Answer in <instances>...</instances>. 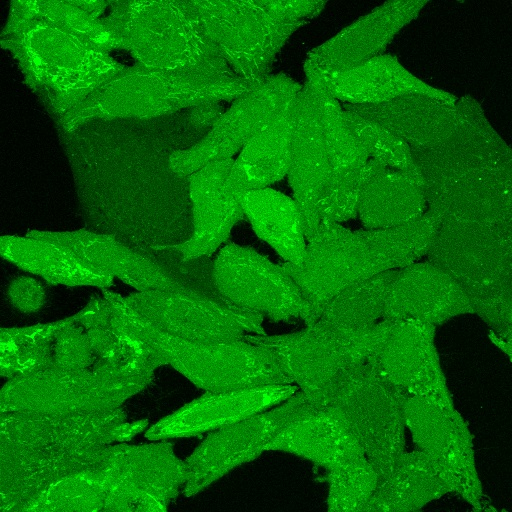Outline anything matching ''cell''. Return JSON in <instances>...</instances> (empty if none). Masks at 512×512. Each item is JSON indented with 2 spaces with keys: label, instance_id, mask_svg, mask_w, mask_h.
Masks as SVG:
<instances>
[{
  "label": "cell",
  "instance_id": "1",
  "mask_svg": "<svg viewBox=\"0 0 512 512\" xmlns=\"http://www.w3.org/2000/svg\"><path fill=\"white\" fill-rule=\"evenodd\" d=\"M464 123L446 142L411 148L426 206L445 218L512 226V152L480 103L457 99Z\"/></svg>",
  "mask_w": 512,
  "mask_h": 512
},
{
  "label": "cell",
  "instance_id": "2",
  "mask_svg": "<svg viewBox=\"0 0 512 512\" xmlns=\"http://www.w3.org/2000/svg\"><path fill=\"white\" fill-rule=\"evenodd\" d=\"M426 255L460 285L474 314L509 339L512 226L445 218Z\"/></svg>",
  "mask_w": 512,
  "mask_h": 512
},
{
  "label": "cell",
  "instance_id": "3",
  "mask_svg": "<svg viewBox=\"0 0 512 512\" xmlns=\"http://www.w3.org/2000/svg\"><path fill=\"white\" fill-rule=\"evenodd\" d=\"M408 397L382 375L374 360L350 367L331 387L330 407L347 421L377 473L378 484L405 451Z\"/></svg>",
  "mask_w": 512,
  "mask_h": 512
},
{
  "label": "cell",
  "instance_id": "4",
  "mask_svg": "<svg viewBox=\"0 0 512 512\" xmlns=\"http://www.w3.org/2000/svg\"><path fill=\"white\" fill-rule=\"evenodd\" d=\"M143 66L237 77L208 35L194 1L140 2L129 20Z\"/></svg>",
  "mask_w": 512,
  "mask_h": 512
},
{
  "label": "cell",
  "instance_id": "5",
  "mask_svg": "<svg viewBox=\"0 0 512 512\" xmlns=\"http://www.w3.org/2000/svg\"><path fill=\"white\" fill-rule=\"evenodd\" d=\"M136 339L151 346L166 365L207 392L292 384L267 350L244 339L212 343L188 341L162 332L147 319Z\"/></svg>",
  "mask_w": 512,
  "mask_h": 512
},
{
  "label": "cell",
  "instance_id": "6",
  "mask_svg": "<svg viewBox=\"0 0 512 512\" xmlns=\"http://www.w3.org/2000/svg\"><path fill=\"white\" fill-rule=\"evenodd\" d=\"M204 27L237 77L252 90L270 77L273 62L306 21L274 14L266 1H194Z\"/></svg>",
  "mask_w": 512,
  "mask_h": 512
},
{
  "label": "cell",
  "instance_id": "7",
  "mask_svg": "<svg viewBox=\"0 0 512 512\" xmlns=\"http://www.w3.org/2000/svg\"><path fill=\"white\" fill-rule=\"evenodd\" d=\"M307 241L300 265L286 261L280 265L300 288L310 309L311 324L320 319L327 303L339 292L391 269L368 240L365 229L352 231L337 222L322 220Z\"/></svg>",
  "mask_w": 512,
  "mask_h": 512
},
{
  "label": "cell",
  "instance_id": "8",
  "mask_svg": "<svg viewBox=\"0 0 512 512\" xmlns=\"http://www.w3.org/2000/svg\"><path fill=\"white\" fill-rule=\"evenodd\" d=\"M105 491L103 511H166L186 481L170 442L104 446L95 464Z\"/></svg>",
  "mask_w": 512,
  "mask_h": 512
},
{
  "label": "cell",
  "instance_id": "9",
  "mask_svg": "<svg viewBox=\"0 0 512 512\" xmlns=\"http://www.w3.org/2000/svg\"><path fill=\"white\" fill-rule=\"evenodd\" d=\"M150 383L91 369L50 368L9 379L0 410L77 412L120 407Z\"/></svg>",
  "mask_w": 512,
  "mask_h": 512
},
{
  "label": "cell",
  "instance_id": "10",
  "mask_svg": "<svg viewBox=\"0 0 512 512\" xmlns=\"http://www.w3.org/2000/svg\"><path fill=\"white\" fill-rule=\"evenodd\" d=\"M126 298L153 326L180 339L212 343L265 334L260 313L199 292L148 290Z\"/></svg>",
  "mask_w": 512,
  "mask_h": 512
},
{
  "label": "cell",
  "instance_id": "11",
  "mask_svg": "<svg viewBox=\"0 0 512 512\" xmlns=\"http://www.w3.org/2000/svg\"><path fill=\"white\" fill-rule=\"evenodd\" d=\"M213 279L228 303L273 322L301 318L311 324L309 306L293 278L252 248L235 243L222 247L213 263Z\"/></svg>",
  "mask_w": 512,
  "mask_h": 512
},
{
  "label": "cell",
  "instance_id": "12",
  "mask_svg": "<svg viewBox=\"0 0 512 512\" xmlns=\"http://www.w3.org/2000/svg\"><path fill=\"white\" fill-rule=\"evenodd\" d=\"M302 86L280 73L238 98L207 136L191 148L173 152L169 169L191 176L204 166L226 159L242 149L301 91Z\"/></svg>",
  "mask_w": 512,
  "mask_h": 512
},
{
  "label": "cell",
  "instance_id": "13",
  "mask_svg": "<svg viewBox=\"0 0 512 512\" xmlns=\"http://www.w3.org/2000/svg\"><path fill=\"white\" fill-rule=\"evenodd\" d=\"M404 418L416 448L429 457L450 492L473 506L480 505L483 490L472 435L459 412L445 410L422 397L409 396Z\"/></svg>",
  "mask_w": 512,
  "mask_h": 512
},
{
  "label": "cell",
  "instance_id": "14",
  "mask_svg": "<svg viewBox=\"0 0 512 512\" xmlns=\"http://www.w3.org/2000/svg\"><path fill=\"white\" fill-rule=\"evenodd\" d=\"M428 3L397 0L376 6L311 49L303 64L305 75L347 70L382 55L393 38L414 21Z\"/></svg>",
  "mask_w": 512,
  "mask_h": 512
},
{
  "label": "cell",
  "instance_id": "15",
  "mask_svg": "<svg viewBox=\"0 0 512 512\" xmlns=\"http://www.w3.org/2000/svg\"><path fill=\"white\" fill-rule=\"evenodd\" d=\"M243 339L267 350L289 381L302 390L332 387L355 366L346 339L319 321L293 333L245 335Z\"/></svg>",
  "mask_w": 512,
  "mask_h": 512
},
{
  "label": "cell",
  "instance_id": "16",
  "mask_svg": "<svg viewBox=\"0 0 512 512\" xmlns=\"http://www.w3.org/2000/svg\"><path fill=\"white\" fill-rule=\"evenodd\" d=\"M435 332L436 326L427 322L400 321L374 361L382 375L409 396L422 397L445 410H454L435 345Z\"/></svg>",
  "mask_w": 512,
  "mask_h": 512
},
{
  "label": "cell",
  "instance_id": "17",
  "mask_svg": "<svg viewBox=\"0 0 512 512\" xmlns=\"http://www.w3.org/2000/svg\"><path fill=\"white\" fill-rule=\"evenodd\" d=\"M120 407L77 412H1L0 442L26 446L90 447L118 441Z\"/></svg>",
  "mask_w": 512,
  "mask_h": 512
},
{
  "label": "cell",
  "instance_id": "18",
  "mask_svg": "<svg viewBox=\"0 0 512 512\" xmlns=\"http://www.w3.org/2000/svg\"><path fill=\"white\" fill-rule=\"evenodd\" d=\"M103 447L0 442V512H18L24 503L57 479L94 466Z\"/></svg>",
  "mask_w": 512,
  "mask_h": 512
},
{
  "label": "cell",
  "instance_id": "19",
  "mask_svg": "<svg viewBox=\"0 0 512 512\" xmlns=\"http://www.w3.org/2000/svg\"><path fill=\"white\" fill-rule=\"evenodd\" d=\"M233 163L232 158L213 162L190 176L193 234L180 244L161 246L176 252L180 262L211 255L243 217L242 196L229 180Z\"/></svg>",
  "mask_w": 512,
  "mask_h": 512
},
{
  "label": "cell",
  "instance_id": "20",
  "mask_svg": "<svg viewBox=\"0 0 512 512\" xmlns=\"http://www.w3.org/2000/svg\"><path fill=\"white\" fill-rule=\"evenodd\" d=\"M26 235L67 247L87 265L119 278L137 291H193L158 259L130 248L112 236L85 230L70 232L32 230Z\"/></svg>",
  "mask_w": 512,
  "mask_h": 512
},
{
  "label": "cell",
  "instance_id": "21",
  "mask_svg": "<svg viewBox=\"0 0 512 512\" xmlns=\"http://www.w3.org/2000/svg\"><path fill=\"white\" fill-rule=\"evenodd\" d=\"M298 391L294 384L207 392L161 419L145 432L150 440L197 435L241 421L280 404Z\"/></svg>",
  "mask_w": 512,
  "mask_h": 512
},
{
  "label": "cell",
  "instance_id": "22",
  "mask_svg": "<svg viewBox=\"0 0 512 512\" xmlns=\"http://www.w3.org/2000/svg\"><path fill=\"white\" fill-rule=\"evenodd\" d=\"M277 430L270 410L217 428L184 461L183 494L193 497L229 471L256 459Z\"/></svg>",
  "mask_w": 512,
  "mask_h": 512
},
{
  "label": "cell",
  "instance_id": "23",
  "mask_svg": "<svg viewBox=\"0 0 512 512\" xmlns=\"http://www.w3.org/2000/svg\"><path fill=\"white\" fill-rule=\"evenodd\" d=\"M287 174L304 236L308 240L321 221L317 202L330 177L331 166L317 107L305 83L296 103Z\"/></svg>",
  "mask_w": 512,
  "mask_h": 512
},
{
  "label": "cell",
  "instance_id": "24",
  "mask_svg": "<svg viewBox=\"0 0 512 512\" xmlns=\"http://www.w3.org/2000/svg\"><path fill=\"white\" fill-rule=\"evenodd\" d=\"M465 314H474L466 293L443 269L427 261L399 269L382 318L436 326Z\"/></svg>",
  "mask_w": 512,
  "mask_h": 512
},
{
  "label": "cell",
  "instance_id": "25",
  "mask_svg": "<svg viewBox=\"0 0 512 512\" xmlns=\"http://www.w3.org/2000/svg\"><path fill=\"white\" fill-rule=\"evenodd\" d=\"M306 81L321 86L338 101L351 104H376L412 93L449 103L458 99L454 94L422 81L396 57L386 54L347 70L307 75Z\"/></svg>",
  "mask_w": 512,
  "mask_h": 512
},
{
  "label": "cell",
  "instance_id": "26",
  "mask_svg": "<svg viewBox=\"0 0 512 512\" xmlns=\"http://www.w3.org/2000/svg\"><path fill=\"white\" fill-rule=\"evenodd\" d=\"M343 109L367 118L405 141L410 148H432L449 140L464 120L456 102L412 93L376 104L344 103Z\"/></svg>",
  "mask_w": 512,
  "mask_h": 512
},
{
  "label": "cell",
  "instance_id": "27",
  "mask_svg": "<svg viewBox=\"0 0 512 512\" xmlns=\"http://www.w3.org/2000/svg\"><path fill=\"white\" fill-rule=\"evenodd\" d=\"M265 450L294 454L328 470L365 455L347 421L334 407L282 427Z\"/></svg>",
  "mask_w": 512,
  "mask_h": 512
},
{
  "label": "cell",
  "instance_id": "28",
  "mask_svg": "<svg viewBox=\"0 0 512 512\" xmlns=\"http://www.w3.org/2000/svg\"><path fill=\"white\" fill-rule=\"evenodd\" d=\"M297 98L280 110L234 160L229 180L240 196L267 188L287 175Z\"/></svg>",
  "mask_w": 512,
  "mask_h": 512
},
{
  "label": "cell",
  "instance_id": "29",
  "mask_svg": "<svg viewBox=\"0 0 512 512\" xmlns=\"http://www.w3.org/2000/svg\"><path fill=\"white\" fill-rule=\"evenodd\" d=\"M2 258L52 284L94 286L102 289L114 277L84 263L67 247L29 236L5 235L0 240Z\"/></svg>",
  "mask_w": 512,
  "mask_h": 512
},
{
  "label": "cell",
  "instance_id": "30",
  "mask_svg": "<svg viewBox=\"0 0 512 512\" xmlns=\"http://www.w3.org/2000/svg\"><path fill=\"white\" fill-rule=\"evenodd\" d=\"M449 492L425 453L418 449L403 451L390 474L377 485L364 512L416 511Z\"/></svg>",
  "mask_w": 512,
  "mask_h": 512
},
{
  "label": "cell",
  "instance_id": "31",
  "mask_svg": "<svg viewBox=\"0 0 512 512\" xmlns=\"http://www.w3.org/2000/svg\"><path fill=\"white\" fill-rule=\"evenodd\" d=\"M425 207L422 183L408 173L385 168L364 186L358 213L365 229H382L417 219Z\"/></svg>",
  "mask_w": 512,
  "mask_h": 512
},
{
  "label": "cell",
  "instance_id": "32",
  "mask_svg": "<svg viewBox=\"0 0 512 512\" xmlns=\"http://www.w3.org/2000/svg\"><path fill=\"white\" fill-rule=\"evenodd\" d=\"M241 203L258 237L272 246L284 261L300 265L306 243L294 200L267 187L245 193Z\"/></svg>",
  "mask_w": 512,
  "mask_h": 512
},
{
  "label": "cell",
  "instance_id": "33",
  "mask_svg": "<svg viewBox=\"0 0 512 512\" xmlns=\"http://www.w3.org/2000/svg\"><path fill=\"white\" fill-rule=\"evenodd\" d=\"M399 269H388L345 288L326 305L318 320L341 337L360 334L382 317Z\"/></svg>",
  "mask_w": 512,
  "mask_h": 512
},
{
  "label": "cell",
  "instance_id": "34",
  "mask_svg": "<svg viewBox=\"0 0 512 512\" xmlns=\"http://www.w3.org/2000/svg\"><path fill=\"white\" fill-rule=\"evenodd\" d=\"M70 319L71 316L44 324L2 328L0 334L1 376L9 380L54 368V339Z\"/></svg>",
  "mask_w": 512,
  "mask_h": 512
},
{
  "label": "cell",
  "instance_id": "35",
  "mask_svg": "<svg viewBox=\"0 0 512 512\" xmlns=\"http://www.w3.org/2000/svg\"><path fill=\"white\" fill-rule=\"evenodd\" d=\"M104 503L105 491L94 465L57 479L18 512L103 511Z\"/></svg>",
  "mask_w": 512,
  "mask_h": 512
},
{
  "label": "cell",
  "instance_id": "36",
  "mask_svg": "<svg viewBox=\"0 0 512 512\" xmlns=\"http://www.w3.org/2000/svg\"><path fill=\"white\" fill-rule=\"evenodd\" d=\"M441 222L440 215L428 210L406 224L365 229V233L370 243L387 259L391 269H400L416 263L427 254Z\"/></svg>",
  "mask_w": 512,
  "mask_h": 512
},
{
  "label": "cell",
  "instance_id": "37",
  "mask_svg": "<svg viewBox=\"0 0 512 512\" xmlns=\"http://www.w3.org/2000/svg\"><path fill=\"white\" fill-rule=\"evenodd\" d=\"M317 107L329 156L331 174L337 175L362 167L368 155L349 130L339 101L321 86L305 81Z\"/></svg>",
  "mask_w": 512,
  "mask_h": 512
},
{
  "label": "cell",
  "instance_id": "38",
  "mask_svg": "<svg viewBox=\"0 0 512 512\" xmlns=\"http://www.w3.org/2000/svg\"><path fill=\"white\" fill-rule=\"evenodd\" d=\"M328 471V511H364L378 485L377 473L366 456L350 459Z\"/></svg>",
  "mask_w": 512,
  "mask_h": 512
},
{
  "label": "cell",
  "instance_id": "39",
  "mask_svg": "<svg viewBox=\"0 0 512 512\" xmlns=\"http://www.w3.org/2000/svg\"><path fill=\"white\" fill-rule=\"evenodd\" d=\"M343 118L369 158L388 168L408 173L423 184L411 148L405 141L377 123L353 112L343 109Z\"/></svg>",
  "mask_w": 512,
  "mask_h": 512
},
{
  "label": "cell",
  "instance_id": "40",
  "mask_svg": "<svg viewBox=\"0 0 512 512\" xmlns=\"http://www.w3.org/2000/svg\"><path fill=\"white\" fill-rule=\"evenodd\" d=\"M385 168L388 167L369 159L360 168L330 175L317 202L320 220L339 223L354 218L364 186L372 176Z\"/></svg>",
  "mask_w": 512,
  "mask_h": 512
},
{
  "label": "cell",
  "instance_id": "41",
  "mask_svg": "<svg viewBox=\"0 0 512 512\" xmlns=\"http://www.w3.org/2000/svg\"><path fill=\"white\" fill-rule=\"evenodd\" d=\"M77 324L85 331L96 359L115 363L119 357L120 333L114 327L104 296L93 297L75 314Z\"/></svg>",
  "mask_w": 512,
  "mask_h": 512
},
{
  "label": "cell",
  "instance_id": "42",
  "mask_svg": "<svg viewBox=\"0 0 512 512\" xmlns=\"http://www.w3.org/2000/svg\"><path fill=\"white\" fill-rule=\"evenodd\" d=\"M96 356L84 329L77 324L75 314L57 333L53 343L54 368L81 370L90 368Z\"/></svg>",
  "mask_w": 512,
  "mask_h": 512
},
{
  "label": "cell",
  "instance_id": "43",
  "mask_svg": "<svg viewBox=\"0 0 512 512\" xmlns=\"http://www.w3.org/2000/svg\"><path fill=\"white\" fill-rule=\"evenodd\" d=\"M399 323V320L383 319L360 334L344 337L352 363L359 365L376 359Z\"/></svg>",
  "mask_w": 512,
  "mask_h": 512
},
{
  "label": "cell",
  "instance_id": "44",
  "mask_svg": "<svg viewBox=\"0 0 512 512\" xmlns=\"http://www.w3.org/2000/svg\"><path fill=\"white\" fill-rule=\"evenodd\" d=\"M7 296L11 304L23 313L39 311L46 300V292L41 282L27 276L14 278L8 284Z\"/></svg>",
  "mask_w": 512,
  "mask_h": 512
},
{
  "label": "cell",
  "instance_id": "45",
  "mask_svg": "<svg viewBox=\"0 0 512 512\" xmlns=\"http://www.w3.org/2000/svg\"><path fill=\"white\" fill-rule=\"evenodd\" d=\"M268 8L277 16L307 21L316 17L326 6V1L265 0Z\"/></svg>",
  "mask_w": 512,
  "mask_h": 512
},
{
  "label": "cell",
  "instance_id": "46",
  "mask_svg": "<svg viewBox=\"0 0 512 512\" xmlns=\"http://www.w3.org/2000/svg\"><path fill=\"white\" fill-rule=\"evenodd\" d=\"M223 114L219 103L210 101L192 106L190 120L196 128H213Z\"/></svg>",
  "mask_w": 512,
  "mask_h": 512
},
{
  "label": "cell",
  "instance_id": "47",
  "mask_svg": "<svg viewBox=\"0 0 512 512\" xmlns=\"http://www.w3.org/2000/svg\"><path fill=\"white\" fill-rule=\"evenodd\" d=\"M148 425V420L142 419L132 423L124 422L120 427L118 441H129Z\"/></svg>",
  "mask_w": 512,
  "mask_h": 512
}]
</instances>
